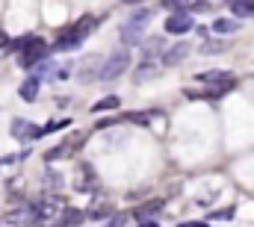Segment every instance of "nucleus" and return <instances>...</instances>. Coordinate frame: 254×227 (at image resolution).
Listing matches in <instances>:
<instances>
[{
  "label": "nucleus",
  "instance_id": "1",
  "mask_svg": "<svg viewBox=\"0 0 254 227\" xmlns=\"http://www.w3.org/2000/svg\"><path fill=\"white\" fill-rule=\"evenodd\" d=\"M148 21H151V9H136L125 24H122L119 39H122L125 48H133V45H139V42L145 39V24H148Z\"/></svg>",
  "mask_w": 254,
  "mask_h": 227
},
{
  "label": "nucleus",
  "instance_id": "2",
  "mask_svg": "<svg viewBox=\"0 0 254 227\" xmlns=\"http://www.w3.org/2000/svg\"><path fill=\"white\" fill-rule=\"evenodd\" d=\"M48 54H51V45H48L42 36H30L27 48L21 51V62H18V65H21V68H27V71H30L33 65L39 68L42 62H48Z\"/></svg>",
  "mask_w": 254,
  "mask_h": 227
},
{
  "label": "nucleus",
  "instance_id": "3",
  "mask_svg": "<svg viewBox=\"0 0 254 227\" xmlns=\"http://www.w3.org/2000/svg\"><path fill=\"white\" fill-rule=\"evenodd\" d=\"M30 210H33V222L36 227L42 225H54L63 213V198H42V201H36V204H30Z\"/></svg>",
  "mask_w": 254,
  "mask_h": 227
},
{
  "label": "nucleus",
  "instance_id": "4",
  "mask_svg": "<svg viewBox=\"0 0 254 227\" xmlns=\"http://www.w3.org/2000/svg\"><path fill=\"white\" fill-rule=\"evenodd\" d=\"M127 65H130V51H116L113 57L104 62L101 80H116V77H122V74L127 71Z\"/></svg>",
  "mask_w": 254,
  "mask_h": 227
},
{
  "label": "nucleus",
  "instance_id": "5",
  "mask_svg": "<svg viewBox=\"0 0 254 227\" xmlns=\"http://www.w3.org/2000/svg\"><path fill=\"white\" fill-rule=\"evenodd\" d=\"M86 42V33L83 30H77V27H68L65 33L57 36V42L51 45V51H57V54H65V51H74V48H80Z\"/></svg>",
  "mask_w": 254,
  "mask_h": 227
},
{
  "label": "nucleus",
  "instance_id": "6",
  "mask_svg": "<svg viewBox=\"0 0 254 227\" xmlns=\"http://www.w3.org/2000/svg\"><path fill=\"white\" fill-rule=\"evenodd\" d=\"M101 71H104V57H98V54L83 57L80 59V65H77V77H80L83 83H89V80H101Z\"/></svg>",
  "mask_w": 254,
  "mask_h": 227
},
{
  "label": "nucleus",
  "instance_id": "7",
  "mask_svg": "<svg viewBox=\"0 0 254 227\" xmlns=\"http://www.w3.org/2000/svg\"><path fill=\"white\" fill-rule=\"evenodd\" d=\"M0 227H36L30 204H24V207H15V210H9V213H6V216L0 219Z\"/></svg>",
  "mask_w": 254,
  "mask_h": 227
},
{
  "label": "nucleus",
  "instance_id": "8",
  "mask_svg": "<svg viewBox=\"0 0 254 227\" xmlns=\"http://www.w3.org/2000/svg\"><path fill=\"white\" fill-rule=\"evenodd\" d=\"M12 136L21 139V142H36V139L45 136V127L30 124V121H24V118H15V121H12Z\"/></svg>",
  "mask_w": 254,
  "mask_h": 227
},
{
  "label": "nucleus",
  "instance_id": "9",
  "mask_svg": "<svg viewBox=\"0 0 254 227\" xmlns=\"http://www.w3.org/2000/svg\"><path fill=\"white\" fill-rule=\"evenodd\" d=\"M192 27V15H169L166 18V33L169 36H184V33H190Z\"/></svg>",
  "mask_w": 254,
  "mask_h": 227
},
{
  "label": "nucleus",
  "instance_id": "10",
  "mask_svg": "<svg viewBox=\"0 0 254 227\" xmlns=\"http://www.w3.org/2000/svg\"><path fill=\"white\" fill-rule=\"evenodd\" d=\"M163 207H166V201H148V204L136 207L130 216H133V219H139V222H145V219H154L157 213H163Z\"/></svg>",
  "mask_w": 254,
  "mask_h": 227
},
{
  "label": "nucleus",
  "instance_id": "11",
  "mask_svg": "<svg viewBox=\"0 0 254 227\" xmlns=\"http://www.w3.org/2000/svg\"><path fill=\"white\" fill-rule=\"evenodd\" d=\"M190 54V45L187 42H178L175 48H169L166 54H163V65L166 68H172V65H178V62H184V57Z\"/></svg>",
  "mask_w": 254,
  "mask_h": 227
},
{
  "label": "nucleus",
  "instance_id": "12",
  "mask_svg": "<svg viewBox=\"0 0 254 227\" xmlns=\"http://www.w3.org/2000/svg\"><path fill=\"white\" fill-rule=\"evenodd\" d=\"M86 219H89V216H86L83 210H65L63 216L54 222V227H80Z\"/></svg>",
  "mask_w": 254,
  "mask_h": 227
},
{
  "label": "nucleus",
  "instance_id": "13",
  "mask_svg": "<svg viewBox=\"0 0 254 227\" xmlns=\"http://www.w3.org/2000/svg\"><path fill=\"white\" fill-rule=\"evenodd\" d=\"M39 86H42V80H39V77H27V80L21 83V89H18V95H21V101H27V104H33V101L39 98Z\"/></svg>",
  "mask_w": 254,
  "mask_h": 227
},
{
  "label": "nucleus",
  "instance_id": "14",
  "mask_svg": "<svg viewBox=\"0 0 254 227\" xmlns=\"http://www.w3.org/2000/svg\"><path fill=\"white\" fill-rule=\"evenodd\" d=\"M163 39H157V36H151V42H145V48H142V65H151L154 62V57L163 51Z\"/></svg>",
  "mask_w": 254,
  "mask_h": 227
},
{
  "label": "nucleus",
  "instance_id": "15",
  "mask_svg": "<svg viewBox=\"0 0 254 227\" xmlns=\"http://www.w3.org/2000/svg\"><path fill=\"white\" fill-rule=\"evenodd\" d=\"M210 30H213V33H219V36H231V33H237V30H240V21H237V18H216Z\"/></svg>",
  "mask_w": 254,
  "mask_h": 227
},
{
  "label": "nucleus",
  "instance_id": "16",
  "mask_svg": "<svg viewBox=\"0 0 254 227\" xmlns=\"http://www.w3.org/2000/svg\"><path fill=\"white\" fill-rule=\"evenodd\" d=\"M195 80H198V83H219V86H225V83H231L234 77H231L228 71H201V74H195Z\"/></svg>",
  "mask_w": 254,
  "mask_h": 227
},
{
  "label": "nucleus",
  "instance_id": "17",
  "mask_svg": "<svg viewBox=\"0 0 254 227\" xmlns=\"http://www.w3.org/2000/svg\"><path fill=\"white\" fill-rule=\"evenodd\" d=\"M160 110H145V113H130V115H122L125 121H130V124H151L154 118H160Z\"/></svg>",
  "mask_w": 254,
  "mask_h": 227
},
{
  "label": "nucleus",
  "instance_id": "18",
  "mask_svg": "<svg viewBox=\"0 0 254 227\" xmlns=\"http://www.w3.org/2000/svg\"><path fill=\"white\" fill-rule=\"evenodd\" d=\"M122 107V98H116V95H110V98H101L95 107H92V113L101 115V113H110V110H119Z\"/></svg>",
  "mask_w": 254,
  "mask_h": 227
},
{
  "label": "nucleus",
  "instance_id": "19",
  "mask_svg": "<svg viewBox=\"0 0 254 227\" xmlns=\"http://www.w3.org/2000/svg\"><path fill=\"white\" fill-rule=\"evenodd\" d=\"M86 216H89V219H95V222H101V219H107V216L113 219V216H116V210H113V204H98V207H92Z\"/></svg>",
  "mask_w": 254,
  "mask_h": 227
},
{
  "label": "nucleus",
  "instance_id": "20",
  "mask_svg": "<svg viewBox=\"0 0 254 227\" xmlns=\"http://www.w3.org/2000/svg\"><path fill=\"white\" fill-rule=\"evenodd\" d=\"M71 148H74L71 142H60L57 148H51V151L45 154V160H48V163H57V160H63V157L68 154V151H71Z\"/></svg>",
  "mask_w": 254,
  "mask_h": 227
},
{
  "label": "nucleus",
  "instance_id": "21",
  "mask_svg": "<svg viewBox=\"0 0 254 227\" xmlns=\"http://www.w3.org/2000/svg\"><path fill=\"white\" fill-rule=\"evenodd\" d=\"M231 12H234V15H240V18L254 15V0H234V3H231Z\"/></svg>",
  "mask_w": 254,
  "mask_h": 227
},
{
  "label": "nucleus",
  "instance_id": "22",
  "mask_svg": "<svg viewBox=\"0 0 254 227\" xmlns=\"http://www.w3.org/2000/svg\"><path fill=\"white\" fill-rule=\"evenodd\" d=\"M45 189H48V192H54V189L60 192V189H63V174L48 171V174H45Z\"/></svg>",
  "mask_w": 254,
  "mask_h": 227
},
{
  "label": "nucleus",
  "instance_id": "23",
  "mask_svg": "<svg viewBox=\"0 0 254 227\" xmlns=\"http://www.w3.org/2000/svg\"><path fill=\"white\" fill-rule=\"evenodd\" d=\"M225 48H228V42L216 39V42H207V45H201V54H219V51H225Z\"/></svg>",
  "mask_w": 254,
  "mask_h": 227
},
{
  "label": "nucleus",
  "instance_id": "24",
  "mask_svg": "<svg viewBox=\"0 0 254 227\" xmlns=\"http://www.w3.org/2000/svg\"><path fill=\"white\" fill-rule=\"evenodd\" d=\"M234 213H237L234 207H225V210H213L210 219H216V222H228V219H234Z\"/></svg>",
  "mask_w": 254,
  "mask_h": 227
},
{
  "label": "nucleus",
  "instance_id": "25",
  "mask_svg": "<svg viewBox=\"0 0 254 227\" xmlns=\"http://www.w3.org/2000/svg\"><path fill=\"white\" fill-rule=\"evenodd\" d=\"M68 124H71L68 118H63V121H48V124H45V136H48V133H54V130H65Z\"/></svg>",
  "mask_w": 254,
  "mask_h": 227
},
{
  "label": "nucleus",
  "instance_id": "26",
  "mask_svg": "<svg viewBox=\"0 0 254 227\" xmlns=\"http://www.w3.org/2000/svg\"><path fill=\"white\" fill-rule=\"evenodd\" d=\"M127 219H130L127 213H116V216H113V219H110V222H107L104 227H125V225H127Z\"/></svg>",
  "mask_w": 254,
  "mask_h": 227
},
{
  "label": "nucleus",
  "instance_id": "27",
  "mask_svg": "<svg viewBox=\"0 0 254 227\" xmlns=\"http://www.w3.org/2000/svg\"><path fill=\"white\" fill-rule=\"evenodd\" d=\"M116 124V118H104V121H98V130H104V127H113Z\"/></svg>",
  "mask_w": 254,
  "mask_h": 227
},
{
  "label": "nucleus",
  "instance_id": "28",
  "mask_svg": "<svg viewBox=\"0 0 254 227\" xmlns=\"http://www.w3.org/2000/svg\"><path fill=\"white\" fill-rule=\"evenodd\" d=\"M139 227H160V225H157V219H145V222H139Z\"/></svg>",
  "mask_w": 254,
  "mask_h": 227
},
{
  "label": "nucleus",
  "instance_id": "29",
  "mask_svg": "<svg viewBox=\"0 0 254 227\" xmlns=\"http://www.w3.org/2000/svg\"><path fill=\"white\" fill-rule=\"evenodd\" d=\"M207 33H210V30H207V27H195V36H198V39H204V36H207Z\"/></svg>",
  "mask_w": 254,
  "mask_h": 227
},
{
  "label": "nucleus",
  "instance_id": "30",
  "mask_svg": "<svg viewBox=\"0 0 254 227\" xmlns=\"http://www.w3.org/2000/svg\"><path fill=\"white\" fill-rule=\"evenodd\" d=\"M181 227H207V225H204V222H184Z\"/></svg>",
  "mask_w": 254,
  "mask_h": 227
}]
</instances>
